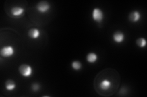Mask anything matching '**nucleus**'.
<instances>
[{
    "label": "nucleus",
    "mask_w": 147,
    "mask_h": 97,
    "mask_svg": "<svg viewBox=\"0 0 147 97\" xmlns=\"http://www.w3.org/2000/svg\"><path fill=\"white\" fill-rule=\"evenodd\" d=\"M120 78L118 73L114 69L107 68L101 71L96 76L94 86L99 94L111 96L118 89Z\"/></svg>",
    "instance_id": "1"
},
{
    "label": "nucleus",
    "mask_w": 147,
    "mask_h": 97,
    "mask_svg": "<svg viewBox=\"0 0 147 97\" xmlns=\"http://www.w3.org/2000/svg\"><path fill=\"white\" fill-rule=\"evenodd\" d=\"M18 71L22 76L25 78L30 77L33 74V69L31 66L26 64H22L18 68Z\"/></svg>",
    "instance_id": "2"
},
{
    "label": "nucleus",
    "mask_w": 147,
    "mask_h": 97,
    "mask_svg": "<svg viewBox=\"0 0 147 97\" xmlns=\"http://www.w3.org/2000/svg\"><path fill=\"white\" fill-rule=\"evenodd\" d=\"M92 18H93V21L96 22H102L104 18V14L103 11L100 8H94L93 12H92Z\"/></svg>",
    "instance_id": "3"
},
{
    "label": "nucleus",
    "mask_w": 147,
    "mask_h": 97,
    "mask_svg": "<svg viewBox=\"0 0 147 97\" xmlns=\"http://www.w3.org/2000/svg\"><path fill=\"white\" fill-rule=\"evenodd\" d=\"M16 50L12 46H6L1 49L0 54L4 58H11L15 54Z\"/></svg>",
    "instance_id": "4"
},
{
    "label": "nucleus",
    "mask_w": 147,
    "mask_h": 97,
    "mask_svg": "<svg viewBox=\"0 0 147 97\" xmlns=\"http://www.w3.org/2000/svg\"><path fill=\"white\" fill-rule=\"evenodd\" d=\"M36 9L40 13H44L49 11L50 9V4L47 1H40L37 4Z\"/></svg>",
    "instance_id": "5"
},
{
    "label": "nucleus",
    "mask_w": 147,
    "mask_h": 97,
    "mask_svg": "<svg viewBox=\"0 0 147 97\" xmlns=\"http://www.w3.org/2000/svg\"><path fill=\"white\" fill-rule=\"evenodd\" d=\"M11 12L12 15L13 17L19 18V17L23 16V15L24 14L25 9L21 7L15 6L11 9Z\"/></svg>",
    "instance_id": "6"
},
{
    "label": "nucleus",
    "mask_w": 147,
    "mask_h": 97,
    "mask_svg": "<svg viewBox=\"0 0 147 97\" xmlns=\"http://www.w3.org/2000/svg\"><path fill=\"white\" fill-rule=\"evenodd\" d=\"M125 39V36L123 32L120 31H117L113 35V40L117 43H121Z\"/></svg>",
    "instance_id": "7"
},
{
    "label": "nucleus",
    "mask_w": 147,
    "mask_h": 97,
    "mask_svg": "<svg viewBox=\"0 0 147 97\" xmlns=\"http://www.w3.org/2000/svg\"><path fill=\"white\" fill-rule=\"evenodd\" d=\"M141 15L139 11H132L129 16V20L132 22H137L140 20Z\"/></svg>",
    "instance_id": "8"
},
{
    "label": "nucleus",
    "mask_w": 147,
    "mask_h": 97,
    "mask_svg": "<svg viewBox=\"0 0 147 97\" xmlns=\"http://www.w3.org/2000/svg\"><path fill=\"white\" fill-rule=\"evenodd\" d=\"M40 35V32L38 29H36V28L31 29L28 31V36L31 39H34V40L38 39L39 38Z\"/></svg>",
    "instance_id": "9"
},
{
    "label": "nucleus",
    "mask_w": 147,
    "mask_h": 97,
    "mask_svg": "<svg viewBox=\"0 0 147 97\" xmlns=\"http://www.w3.org/2000/svg\"><path fill=\"white\" fill-rule=\"evenodd\" d=\"M86 58L87 62L90 64H93L98 61V56L96 53L94 52H91L86 55Z\"/></svg>",
    "instance_id": "10"
},
{
    "label": "nucleus",
    "mask_w": 147,
    "mask_h": 97,
    "mask_svg": "<svg viewBox=\"0 0 147 97\" xmlns=\"http://www.w3.org/2000/svg\"><path fill=\"white\" fill-rule=\"evenodd\" d=\"M5 87L7 90L8 91H12L16 88V82L13 80H9L6 82Z\"/></svg>",
    "instance_id": "11"
},
{
    "label": "nucleus",
    "mask_w": 147,
    "mask_h": 97,
    "mask_svg": "<svg viewBox=\"0 0 147 97\" xmlns=\"http://www.w3.org/2000/svg\"><path fill=\"white\" fill-rule=\"evenodd\" d=\"M136 44L139 48H144L146 45V41L144 38H139L136 40Z\"/></svg>",
    "instance_id": "12"
},
{
    "label": "nucleus",
    "mask_w": 147,
    "mask_h": 97,
    "mask_svg": "<svg viewBox=\"0 0 147 97\" xmlns=\"http://www.w3.org/2000/svg\"><path fill=\"white\" fill-rule=\"evenodd\" d=\"M72 67L75 71H80L82 69V63L79 61H74L72 63Z\"/></svg>",
    "instance_id": "13"
},
{
    "label": "nucleus",
    "mask_w": 147,
    "mask_h": 97,
    "mask_svg": "<svg viewBox=\"0 0 147 97\" xmlns=\"http://www.w3.org/2000/svg\"><path fill=\"white\" fill-rule=\"evenodd\" d=\"M40 89V85L38 83H34V84L32 85V90L34 92H37Z\"/></svg>",
    "instance_id": "14"
}]
</instances>
